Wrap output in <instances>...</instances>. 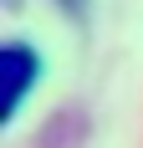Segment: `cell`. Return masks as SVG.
Wrapping results in <instances>:
<instances>
[{
    "label": "cell",
    "instance_id": "obj_1",
    "mask_svg": "<svg viewBox=\"0 0 143 148\" xmlns=\"http://www.w3.org/2000/svg\"><path fill=\"white\" fill-rule=\"evenodd\" d=\"M0 77H5V118H15L26 92H31V82L41 77V56L31 46H21V41L0 46Z\"/></svg>",
    "mask_w": 143,
    "mask_h": 148
}]
</instances>
